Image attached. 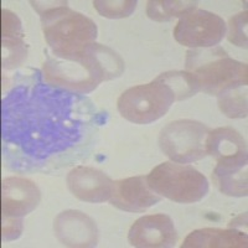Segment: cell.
Here are the masks:
<instances>
[{
    "label": "cell",
    "instance_id": "6da1fadb",
    "mask_svg": "<svg viewBox=\"0 0 248 248\" xmlns=\"http://www.w3.org/2000/svg\"><path fill=\"white\" fill-rule=\"evenodd\" d=\"M40 14L41 28L51 54L77 60L96 43L97 25L92 19L68 8L67 1H30Z\"/></svg>",
    "mask_w": 248,
    "mask_h": 248
},
{
    "label": "cell",
    "instance_id": "7a4b0ae2",
    "mask_svg": "<svg viewBox=\"0 0 248 248\" xmlns=\"http://www.w3.org/2000/svg\"><path fill=\"white\" fill-rule=\"evenodd\" d=\"M185 71L196 77L200 91L211 96L234 83L248 82L247 63L231 59L220 46L187 51Z\"/></svg>",
    "mask_w": 248,
    "mask_h": 248
},
{
    "label": "cell",
    "instance_id": "3957f363",
    "mask_svg": "<svg viewBox=\"0 0 248 248\" xmlns=\"http://www.w3.org/2000/svg\"><path fill=\"white\" fill-rule=\"evenodd\" d=\"M147 181L161 198L178 203L199 202L209 192V181L202 172L175 161L159 164L148 174Z\"/></svg>",
    "mask_w": 248,
    "mask_h": 248
},
{
    "label": "cell",
    "instance_id": "277c9868",
    "mask_svg": "<svg viewBox=\"0 0 248 248\" xmlns=\"http://www.w3.org/2000/svg\"><path fill=\"white\" fill-rule=\"evenodd\" d=\"M174 102V93L169 87L153 81L124 91L117 108L121 116L132 123L150 124L163 118Z\"/></svg>",
    "mask_w": 248,
    "mask_h": 248
},
{
    "label": "cell",
    "instance_id": "5b68a950",
    "mask_svg": "<svg viewBox=\"0 0 248 248\" xmlns=\"http://www.w3.org/2000/svg\"><path fill=\"white\" fill-rule=\"evenodd\" d=\"M210 128L192 119H178L168 123L159 134V147L171 161L190 164L207 155L206 139Z\"/></svg>",
    "mask_w": 248,
    "mask_h": 248
},
{
    "label": "cell",
    "instance_id": "8992f818",
    "mask_svg": "<svg viewBox=\"0 0 248 248\" xmlns=\"http://www.w3.org/2000/svg\"><path fill=\"white\" fill-rule=\"evenodd\" d=\"M226 32L227 25L220 15L195 9L180 17L174 29V39L186 47L209 48L218 46Z\"/></svg>",
    "mask_w": 248,
    "mask_h": 248
},
{
    "label": "cell",
    "instance_id": "52a82bcc",
    "mask_svg": "<svg viewBox=\"0 0 248 248\" xmlns=\"http://www.w3.org/2000/svg\"><path fill=\"white\" fill-rule=\"evenodd\" d=\"M43 71L47 83L72 92L90 93L102 83L79 59H63L50 54L44 62Z\"/></svg>",
    "mask_w": 248,
    "mask_h": 248
},
{
    "label": "cell",
    "instance_id": "ba28073f",
    "mask_svg": "<svg viewBox=\"0 0 248 248\" xmlns=\"http://www.w3.org/2000/svg\"><path fill=\"white\" fill-rule=\"evenodd\" d=\"M178 241L171 217L165 214L147 215L133 223L128 232V242L138 248H170Z\"/></svg>",
    "mask_w": 248,
    "mask_h": 248
},
{
    "label": "cell",
    "instance_id": "9c48e42d",
    "mask_svg": "<svg viewBox=\"0 0 248 248\" xmlns=\"http://www.w3.org/2000/svg\"><path fill=\"white\" fill-rule=\"evenodd\" d=\"M55 236L66 247L91 248L98 243V229L88 215L78 210H66L54 221Z\"/></svg>",
    "mask_w": 248,
    "mask_h": 248
},
{
    "label": "cell",
    "instance_id": "30bf717a",
    "mask_svg": "<svg viewBox=\"0 0 248 248\" xmlns=\"http://www.w3.org/2000/svg\"><path fill=\"white\" fill-rule=\"evenodd\" d=\"M67 187L78 200L101 203L110 200L114 191V181L101 170L92 167H76L66 178Z\"/></svg>",
    "mask_w": 248,
    "mask_h": 248
},
{
    "label": "cell",
    "instance_id": "8fae6325",
    "mask_svg": "<svg viewBox=\"0 0 248 248\" xmlns=\"http://www.w3.org/2000/svg\"><path fill=\"white\" fill-rule=\"evenodd\" d=\"M41 200V192L34 181L12 176L1 183V216L24 218L34 211Z\"/></svg>",
    "mask_w": 248,
    "mask_h": 248
},
{
    "label": "cell",
    "instance_id": "7c38bea8",
    "mask_svg": "<svg viewBox=\"0 0 248 248\" xmlns=\"http://www.w3.org/2000/svg\"><path fill=\"white\" fill-rule=\"evenodd\" d=\"M160 200V195L148 185L147 176L139 175L114 181V191L109 202L122 211L144 212Z\"/></svg>",
    "mask_w": 248,
    "mask_h": 248
},
{
    "label": "cell",
    "instance_id": "4fadbf2b",
    "mask_svg": "<svg viewBox=\"0 0 248 248\" xmlns=\"http://www.w3.org/2000/svg\"><path fill=\"white\" fill-rule=\"evenodd\" d=\"M206 152L216 159L225 161H248L247 144L243 137L231 127H221L209 132L206 139Z\"/></svg>",
    "mask_w": 248,
    "mask_h": 248
},
{
    "label": "cell",
    "instance_id": "5bb4252c",
    "mask_svg": "<svg viewBox=\"0 0 248 248\" xmlns=\"http://www.w3.org/2000/svg\"><path fill=\"white\" fill-rule=\"evenodd\" d=\"M78 59L85 62L91 72L101 82L118 78L124 72L123 59L116 51L101 44L93 43L88 45Z\"/></svg>",
    "mask_w": 248,
    "mask_h": 248
},
{
    "label": "cell",
    "instance_id": "9a60e30c",
    "mask_svg": "<svg viewBox=\"0 0 248 248\" xmlns=\"http://www.w3.org/2000/svg\"><path fill=\"white\" fill-rule=\"evenodd\" d=\"M247 232L237 229H201L192 231L184 240L181 248H246Z\"/></svg>",
    "mask_w": 248,
    "mask_h": 248
},
{
    "label": "cell",
    "instance_id": "2e32d148",
    "mask_svg": "<svg viewBox=\"0 0 248 248\" xmlns=\"http://www.w3.org/2000/svg\"><path fill=\"white\" fill-rule=\"evenodd\" d=\"M212 179L222 194L232 198L247 196V161L217 163L212 172Z\"/></svg>",
    "mask_w": 248,
    "mask_h": 248
},
{
    "label": "cell",
    "instance_id": "e0dca14e",
    "mask_svg": "<svg viewBox=\"0 0 248 248\" xmlns=\"http://www.w3.org/2000/svg\"><path fill=\"white\" fill-rule=\"evenodd\" d=\"M217 102L227 118H246L248 112L247 83H234L226 87L217 94Z\"/></svg>",
    "mask_w": 248,
    "mask_h": 248
},
{
    "label": "cell",
    "instance_id": "ac0fdd59",
    "mask_svg": "<svg viewBox=\"0 0 248 248\" xmlns=\"http://www.w3.org/2000/svg\"><path fill=\"white\" fill-rule=\"evenodd\" d=\"M198 1L192 0H149L147 15L154 21H170L175 17H183L187 13L198 9Z\"/></svg>",
    "mask_w": 248,
    "mask_h": 248
},
{
    "label": "cell",
    "instance_id": "d6986e66",
    "mask_svg": "<svg viewBox=\"0 0 248 248\" xmlns=\"http://www.w3.org/2000/svg\"><path fill=\"white\" fill-rule=\"evenodd\" d=\"M154 81L169 87L174 93L175 101H185L200 92L198 79L187 71H168L159 75Z\"/></svg>",
    "mask_w": 248,
    "mask_h": 248
},
{
    "label": "cell",
    "instance_id": "ffe728a7",
    "mask_svg": "<svg viewBox=\"0 0 248 248\" xmlns=\"http://www.w3.org/2000/svg\"><path fill=\"white\" fill-rule=\"evenodd\" d=\"M3 47V67L6 70L17 67L23 63L28 56V47L24 41V36L1 37Z\"/></svg>",
    "mask_w": 248,
    "mask_h": 248
},
{
    "label": "cell",
    "instance_id": "44dd1931",
    "mask_svg": "<svg viewBox=\"0 0 248 248\" xmlns=\"http://www.w3.org/2000/svg\"><path fill=\"white\" fill-rule=\"evenodd\" d=\"M136 0H94L93 6L98 14L107 19H124L134 13Z\"/></svg>",
    "mask_w": 248,
    "mask_h": 248
},
{
    "label": "cell",
    "instance_id": "7402d4cb",
    "mask_svg": "<svg viewBox=\"0 0 248 248\" xmlns=\"http://www.w3.org/2000/svg\"><path fill=\"white\" fill-rule=\"evenodd\" d=\"M247 10L241 12L238 14L233 15L229 21V31L226 32L227 39L231 44L238 46V47L247 48L248 39H247Z\"/></svg>",
    "mask_w": 248,
    "mask_h": 248
},
{
    "label": "cell",
    "instance_id": "603a6c76",
    "mask_svg": "<svg viewBox=\"0 0 248 248\" xmlns=\"http://www.w3.org/2000/svg\"><path fill=\"white\" fill-rule=\"evenodd\" d=\"M6 36H24L23 25L16 14L1 9V37Z\"/></svg>",
    "mask_w": 248,
    "mask_h": 248
},
{
    "label": "cell",
    "instance_id": "cb8c5ba5",
    "mask_svg": "<svg viewBox=\"0 0 248 248\" xmlns=\"http://www.w3.org/2000/svg\"><path fill=\"white\" fill-rule=\"evenodd\" d=\"M23 218L1 216V240L4 242L17 240L23 233Z\"/></svg>",
    "mask_w": 248,
    "mask_h": 248
}]
</instances>
